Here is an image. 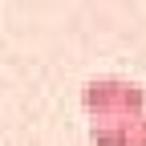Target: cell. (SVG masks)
I'll return each mask as SVG.
<instances>
[{"label": "cell", "mask_w": 146, "mask_h": 146, "mask_svg": "<svg viewBox=\"0 0 146 146\" xmlns=\"http://www.w3.org/2000/svg\"><path fill=\"white\" fill-rule=\"evenodd\" d=\"M81 106L94 122H138L146 114V89L126 77H94L81 85Z\"/></svg>", "instance_id": "6da1fadb"}, {"label": "cell", "mask_w": 146, "mask_h": 146, "mask_svg": "<svg viewBox=\"0 0 146 146\" xmlns=\"http://www.w3.org/2000/svg\"><path fill=\"white\" fill-rule=\"evenodd\" d=\"M89 146H130V122H94Z\"/></svg>", "instance_id": "7a4b0ae2"}, {"label": "cell", "mask_w": 146, "mask_h": 146, "mask_svg": "<svg viewBox=\"0 0 146 146\" xmlns=\"http://www.w3.org/2000/svg\"><path fill=\"white\" fill-rule=\"evenodd\" d=\"M130 146H146V114L138 122H130Z\"/></svg>", "instance_id": "3957f363"}]
</instances>
